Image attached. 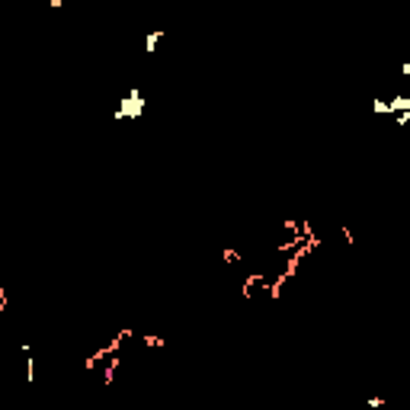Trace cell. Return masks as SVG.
<instances>
[{"label":"cell","instance_id":"4","mask_svg":"<svg viewBox=\"0 0 410 410\" xmlns=\"http://www.w3.org/2000/svg\"><path fill=\"white\" fill-rule=\"evenodd\" d=\"M221 260L227 263V266H237V263H240V253H237L234 247H224V250H221Z\"/></svg>","mask_w":410,"mask_h":410},{"label":"cell","instance_id":"3","mask_svg":"<svg viewBox=\"0 0 410 410\" xmlns=\"http://www.w3.org/2000/svg\"><path fill=\"white\" fill-rule=\"evenodd\" d=\"M161 39H164V29H154V32H148V35H144V51H154Z\"/></svg>","mask_w":410,"mask_h":410},{"label":"cell","instance_id":"5","mask_svg":"<svg viewBox=\"0 0 410 410\" xmlns=\"http://www.w3.org/2000/svg\"><path fill=\"white\" fill-rule=\"evenodd\" d=\"M366 407H372V410L385 407V398H369V401H366Z\"/></svg>","mask_w":410,"mask_h":410},{"label":"cell","instance_id":"2","mask_svg":"<svg viewBox=\"0 0 410 410\" xmlns=\"http://www.w3.org/2000/svg\"><path fill=\"white\" fill-rule=\"evenodd\" d=\"M141 343L148 346V349H164V346H167V340H164V337H157V333H144Z\"/></svg>","mask_w":410,"mask_h":410},{"label":"cell","instance_id":"1","mask_svg":"<svg viewBox=\"0 0 410 410\" xmlns=\"http://www.w3.org/2000/svg\"><path fill=\"white\" fill-rule=\"evenodd\" d=\"M141 112H144V93L141 90H128V96L116 106V122H122V119H138Z\"/></svg>","mask_w":410,"mask_h":410}]
</instances>
